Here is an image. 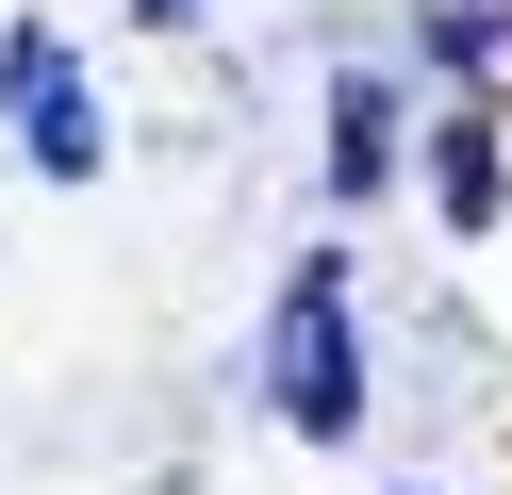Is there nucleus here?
<instances>
[{
  "mask_svg": "<svg viewBox=\"0 0 512 495\" xmlns=\"http://www.w3.org/2000/svg\"><path fill=\"white\" fill-rule=\"evenodd\" d=\"M265 380H281V429H314V446H331V429L364 413V380H347V281H331V264H298V281H281Z\"/></svg>",
  "mask_w": 512,
  "mask_h": 495,
  "instance_id": "obj_1",
  "label": "nucleus"
},
{
  "mask_svg": "<svg viewBox=\"0 0 512 495\" xmlns=\"http://www.w3.org/2000/svg\"><path fill=\"white\" fill-rule=\"evenodd\" d=\"M0 83H17V132H34L50 182H83V165H100V116H83V83H67V50H50V33H17V50H0Z\"/></svg>",
  "mask_w": 512,
  "mask_h": 495,
  "instance_id": "obj_2",
  "label": "nucleus"
},
{
  "mask_svg": "<svg viewBox=\"0 0 512 495\" xmlns=\"http://www.w3.org/2000/svg\"><path fill=\"white\" fill-rule=\"evenodd\" d=\"M413 33H430L446 66H479V50H496V33H512V0H413Z\"/></svg>",
  "mask_w": 512,
  "mask_h": 495,
  "instance_id": "obj_3",
  "label": "nucleus"
}]
</instances>
